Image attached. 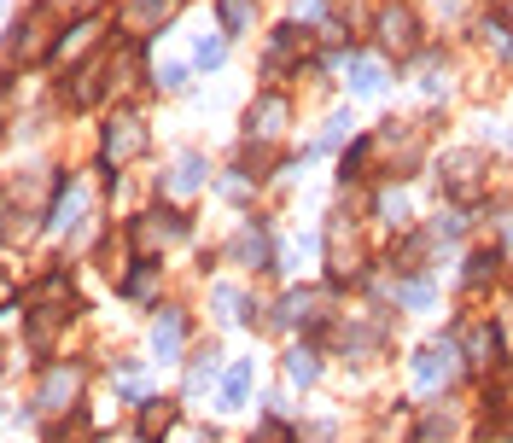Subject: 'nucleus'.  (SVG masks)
Returning <instances> with one entry per match:
<instances>
[{"instance_id": "f257e3e1", "label": "nucleus", "mask_w": 513, "mask_h": 443, "mask_svg": "<svg viewBox=\"0 0 513 443\" xmlns=\"http://www.w3.org/2000/svg\"><path fill=\"white\" fill-rule=\"evenodd\" d=\"M374 41H379V53L414 59L420 41H426V24H420V12H414L409 0H385V6L374 12Z\"/></svg>"}, {"instance_id": "f03ea898", "label": "nucleus", "mask_w": 513, "mask_h": 443, "mask_svg": "<svg viewBox=\"0 0 513 443\" xmlns=\"http://www.w3.org/2000/svg\"><path fill=\"white\" fill-rule=\"evenodd\" d=\"M484 187H490V158H484L479 146H455L444 152V193L455 205H473Z\"/></svg>"}, {"instance_id": "7ed1b4c3", "label": "nucleus", "mask_w": 513, "mask_h": 443, "mask_svg": "<svg viewBox=\"0 0 513 443\" xmlns=\"http://www.w3.org/2000/svg\"><path fill=\"white\" fill-rule=\"evenodd\" d=\"M455 374H461V344H420L409 356V379L414 391H444V385H455Z\"/></svg>"}, {"instance_id": "20e7f679", "label": "nucleus", "mask_w": 513, "mask_h": 443, "mask_svg": "<svg viewBox=\"0 0 513 443\" xmlns=\"http://www.w3.org/2000/svg\"><path fill=\"white\" fill-rule=\"evenodd\" d=\"M100 152H105V164H111V170H129L140 152H146V123H140L135 111H117V117L105 123Z\"/></svg>"}, {"instance_id": "39448f33", "label": "nucleus", "mask_w": 513, "mask_h": 443, "mask_svg": "<svg viewBox=\"0 0 513 443\" xmlns=\"http://www.w3.org/2000/svg\"><path fill=\"white\" fill-rule=\"evenodd\" d=\"M187 234V216L181 210H146V216H135L129 222V245H135L140 257H152V251H164L170 239Z\"/></svg>"}, {"instance_id": "423d86ee", "label": "nucleus", "mask_w": 513, "mask_h": 443, "mask_svg": "<svg viewBox=\"0 0 513 443\" xmlns=\"http://www.w3.org/2000/svg\"><path fill=\"white\" fill-rule=\"evenodd\" d=\"M286 123H292V100L286 94H263V100L251 105V117H245V140L251 146H274V140L286 135Z\"/></svg>"}, {"instance_id": "0eeeda50", "label": "nucleus", "mask_w": 513, "mask_h": 443, "mask_svg": "<svg viewBox=\"0 0 513 443\" xmlns=\"http://www.w3.org/2000/svg\"><path fill=\"white\" fill-rule=\"evenodd\" d=\"M82 397V368H70V362H59V368H47L41 374V391H35V409L41 414H65L70 403Z\"/></svg>"}, {"instance_id": "6e6552de", "label": "nucleus", "mask_w": 513, "mask_h": 443, "mask_svg": "<svg viewBox=\"0 0 513 443\" xmlns=\"http://www.w3.org/2000/svg\"><path fill=\"white\" fill-rule=\"evenodd\" d=\"M327 263H333V280H356L362 274V239H356V228L344 216L327 222Z\"/></svg>"}, {"instance_id": "1a4fd4ad", "label": "nucleus", "mask_w": 513, "mask_h": 443, "mask_svg": "<svg viewBox=\"0 0 513 443\" xmlns=\"http://www.w3.org/2000/svg\"><path fill=\"white\" fill-rule=\"evenodd\" d=\"M321 321H327V292L315 286H292L274 309V327H321Z\"/></svg>"}, {"instance_id": "9d476101", "label": "nucleus", "mask_w": 513, "mask_h": 443, "mask_svg": "<svg viewBox=\"0 0 513 443\" xmlns=\"http://www.w3.org/2000/svg\"><path fill=\"white\" fill-rule=\"evenodd\" d=\"M228 257L240 263V269H274V239L263 222H245L240 234H234V245H228Z\"/></svg>"}, {"instance_id": "9b49d317", "label": "nucleus", "mask_w": 513, "mask_h": 443, "mask_svg": "<svg viewBox=\"0 0 513 443\" xmlns=\"http://www.w3.org/2000/svg\"><path fill=\"white\" fill-rule=\"evenodd\" d=\"M12 53L24 59V65H35V59H53V24L35 12V18H24L18 30H12Z\"/></svg>"}, {"instance_id": "f8f14e48", "label": "nucleus", "mask_w": 513, "mask_h": 443, "mask_svg": "<svg viewBox=\"0 0 513 443\" xmlns=\"http://www.w3.org/2000/svg\"><path fill=\"white\" fill-rule=\"evenodd\" d=\"M496 356H502V333H496L490 321L467 327V339H461V362H467L473 374H484V368H496Z\"/></svg>"}, {"instance_id": "ddd939ff", "label": "nucleus", "mask_w": 513, "mask_h": 443, "mask_svg": "<svg viewBox=\"0 0 513 443\" xmlns=\"http://www.w3.org/2000/svg\"><path fill=\"white\" fill-rule=\"evenodd\" d=\"M391 304L414 309V315L438 309V280H432V274H403V280H391Z\"/></svg>"}, {"instance_id": "4468645a", "label": "nucleus", "mask_w": 513, "mask_h": 443, "mask_svg": "<svg viewBox=\"0 0 513 443\" xmlns=\"http://www.w3.org/2000/svg\"><path fill=\"white\" fill-rule=\"evenodd\" d=\"M344 82H350L356 100H379V94H385V65L368 59V53H350V59H344Z\"/></svg>"}, {"instance_id": "2eb2a0df", "label": "nucleus", "mask_w": 513, "mask_h": 443, "mask_svg": "<svg viewBox=\"0 0 513 443\" xmlns=\"http://www.w3.org/2000/svg\"><path fill=\"white\" fill-rule=\"evenodd\" d=\"M82 222H88V181H70L53 199V228L59 234H82Z\"/></svg>"}, {"instance_id": "dca6fc26", "label": "nucleus", "mask_w": 513, "mask_h": 443, "mask_svg": "<svg viewBox=\"0 0 513 443\" xmlns=\"http://www.w3.org/2000/svg\"><path fill=\"white\" fill-rule=\"evenodd\" d=\"M304 47H309V30H298V24H280V30H274V41H269V59H263V70H269V76H280L292 59H304Z\"/></svg>"}, {"instance_id": "f3484780", "label": "nucleus", "mask_w": 513, "mask_h": 443, "mask_svg": "<svg viewBox=\"0 0 513 443\" xmlns=\"http://www.w3.org/2000/svg\"><path fill=\"white\" fill-rule=\"evenodd\" d=\"M175 6H181V0H129L123 24H129V35H152V30H164V24L175 18Z\"/></svg>"}, {"instance_id": "a211bd4d", "label": "nucleus", "mask_w": 513, "mask_h": 443, "mask_svg": "<svg viewBox=\"0 0 513 443\" xmlns=\"http://www.w3.org/2000/svg\"><path fill=\"white\" fill-rule=\"evenodd\" d=\"M181 344H187V315H181V309H164V315L152 321V350H158V362H175Z\"/></svg>"}, {"instance_id": "6ab92c4d", "label": "nucleus", "mask_w": 513, "mask_h": 443, "mask_svg": "<svg viewBox=\"0 0 513 443\" xmlns=\"http://www.w3.org/2000/svg\"><path fill=\"white\" fill-rule=\"evenodd\" d=\"M100 35H105V18H82V24H70V30L53 41V59H82Z\"/></svg>"}, {"instance_id": "aec40b11", "label": "nucleus", "mask_w": 513, "mask_h": 443, "mask_svg": "<svg viewBox=\"0 0 513 443\" xmlns=\"http://www.w3.org/2000/svg\"><path fill=\"white\" fill-rule=\"evenodd\" d=\"M251 374H257V368H251V362H234V368H228V374H222V403H216V409L222 414H234V409H245V397H251Z\"/></svg>"}, {"instance_id": "412c9836", "label": "nucleus", "mask_w": 513, "mask_h": 443, "mask_svg": "<svg viewBox=\"0 0 513 443\" xmlns=\"http://www.w3.org/2000/svg\"><path fill=\"white\" fill-rule=\"evenodd\" d=\"M175 414H181V409H175L170 397H146V403H140V438H146V443L164 438V432L175 426Z\"/></svg>"}, {"instance_id": "4be33fe9", "label": "nucleus", "mask_w": 513, "mask_h": 443, "mask_svg": "<svg viewBox=\"0 0 513 443\" xmlns=\"http://www.w3.org/2000/svg\"><path fill=\"white\" fill-rule=\"evenodd\" d=\"M199 187H205V158H199V152H181L175 170H170V193L187 199V193H199Z\"/></svg>"}, {"instance_id": "5701e85b", "label": "nucleus", "mask_w": 513, "mask_h": 443, "mask_svg": "<svg viewBox=\"0 0 513 443\" xmlns=\"http://www.w3.org/2000/svg\"><path fill=\"white\" fill-rule=\"evenodd\" d=\"M286 379H292V385H315V379H321V350H315V344H292V350H286Z\"/></svg>"}, {"instance_id": "b1692460", "label": "nucleus", "mask_w": 513, "mask_h": 443, "mask_svg": "<svg viewBox=\"0 0 513 443\" xmlns=\"http://www.w3.org/2000/svg\"><path fill=\"white\" fill-rule=\"evenodd\" d=\"M374 216H385L391 228H409L414 222V199L403 193V187H385V193L374 199Z\"/></svg>"}, {"instance_id": "393cba45", "label": "nucleus", "mask_w": 513, "mask_h": 443, "mask_svg": "<svg viewBox=\"0 0 513 443\" xmlns=\"http://www.w3.org/2000/svg\"><path fill=\"white\" fill-rule=\"evenodd\" d=\"M496 274H502V257H496V251H473L467 269H461V286H467V292H484Z\"/></svg>"}, {"instance_id": "a878e982", "label": "nucleus", "mask_w": 513, "mask_h": 443, "mask_svg": "<svg viewBox=\"0 0 513 443\" xmlns=\"http://www.w3.org/2000/svg\"><path fill=\"white\" fill-rule=\"evenodd\" d=\"M216 18H222V35H245L257 24V0H216Z\"/></svg>"}, {"instance_id": "bb28decb", "label": "nucleus", "mask_w": 513, "mask_h": 443, "mask_svg": "<svg viewBox=\"0 0 513 443\" xmlns=\"http://www.w3.org/2000/svg\"><path fill=\"white\" fill-rule=\"evenodd\" d=\"M210 304H216V321H228V327H240V321H251V315H245V292L240 286H210Z\"/></svg>"}, {"instance_id": "cd10ccee", "label": "nucleus", "mask_w": 513, "mask_h": 443, "mask_svg": "<svg viewBox=\"0 0 513 443\" xmlns=\"http://www.w3.org/2000/svg\"><path fill=\"white\" fill-rule=\"evenodd\" d=\"M105 94V59H94V65L76 76V88H70V105H94Z\"/></svg>"}, {"instance_id": "c85d7f7f", "label": "nucleus", "mask_w": 513, "mask_h": 443, "mask_svg": "<svg viewBox=\"0 0 513 443\" xmlns=\"http://www.w3.org/2000/svg\"><path fill=\"white\" fill-rule=\"evenodd\" d=\"M158 280H164V269H158V263H140L135 274H129V280H123V298H152V292H158Z\"/></svg>"}, {"instance_id": "c756f323", "label": "nucleus", "mask_w": 513, "mask_h": 443, "mask_svg": "<svg viewBox=\"0 0 513 443\" xmlns=\"http://www.w3.org/2000/svg\"><path fill=\"white\" fill-rule=\"evenodd\" d=\"M222 59H228V41L222 35H199L193 41V65L199 70H222Z\"/></svg>"}, {"instance_id": "7c9ffc66", "label": "nucleus", "mask_w": 513, "mask_h": 443, "mask_svg": "<svg viewBox=\"0 0 513 443\" xmlns=\"http://www.w3.org/2000/svg\"><path fill=\"white\" fill-rule=\"evenodd\" d=\"M187 76H193V65H181V59H164V65L152 70V82H158V88H170V94L187 88Z\"/></svg>"}, {"instance_id": "2f4dec72", "label": "nucleus", "mask_w": 513, "mask_h": 443, "mask_svg": "<svg viewBox=\"0 0 513 443\" xmlns=\"http://www.w3.org/2000/svg\"><path fill=\"white\" fill-rule=\"evenodd\" d=\"M251 443H298V432H292V426H286V420H263V426H257V432H251Z\"/></svg>"}, {"instance_id": "473e14b6", "label": "nucleus", "mask_w": 513, "mask_h": 443, "mask_svg": "<svg viewBox=\"0 0 513 443\" xmlns=\"http://www.w3.org/2000/svg\"><path fill=\"white\" fill-rule=\"evenodd\" d=\"M210 379H216V350H199V362H193V374H187V391H205Z\"/></svg>"}, {"instance_id": "72a5a7b5", "label": "nucleus", "mask_w": 513, "mask_h": 443, "mask_svg": "<svg viewBox=\"0 0 513 443\" xmlns=\"http://www.w3.org/2000/svg\"><path fill=\"white\" fill-rule=\"evenodd\" d=\"M222 193L228 199H251V175H222Z\"/></svg>"}, {"instance_id": "f704fd0d", "label": "nucleus", "mask_w": 513, "mask_h": 443, "mask_svg": "<svg viewBox=\"0 0 513 443\" xmlns=\"http://www.w3.org/2000/svg\"><path fill=\"white\" fill-rule=\"evenodd\" d=\"M12 304V280H6V274H0V309Z\"/></svg>"}, {"instance_id": "c9c22d12", "label": "nucleus", "mask_w": 513, "mask_h": 443, "mask_svg": "<svg viewBox=\"0 0 513 443\" xmlns=\"http://www.w3.org/2000/svg\"><path fill=\"white\" fill-rule=\"evenodd\" d=\"M490 6H496V12H513V0H490Z\"/></svg>"}, {"instance_id": "e433bc0d", "label": "nucleus", "mask_w": 513, "mask_h": 443, "mask_svg": "<svg viewBox=\"0 0 513 443\" xmlns=\"http://www.w3.org/2000/svg\"><path fill=\"white\" fill-rule=\"evenodd\" d=\"M508 239H513V216H508Z\"/></svg>"}, {"instance_id": "4c0bfd02", "label": "nucleus", "mask_w": 513, "mask_h": 443, "mask_svg": "<svg viewBox=\"0 0 513 443\" xmlns=\"http://www.w3.org/2000/svg\"><path fill=\"white\" fill-rule=\"evenodd\" d=\"M508 443H513V438H508Z\"/></svg>"}]
</instances>
